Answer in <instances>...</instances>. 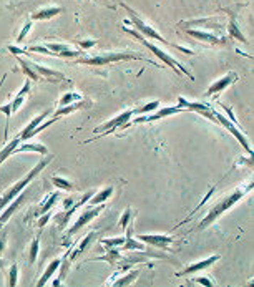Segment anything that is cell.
<instances>
[{"label": "cell", "mask_w": 254, "mask_h": 287, "mask_svg": "<svg viewBox=\"0 0 254 287\" xmlns=\"http://www.w3.org/2000/svg\"><path fill=\"white\" fill-rule=\"evenodd\" d=\"M27 198H28V191H25V193H20L19 196H17L15 199L10 202V204H8V206H5V208H3V211H2V213H0V231H2L3 224H7V221H8V219L12 218V214H14L15 211L19 209L20 206L23 204V202H25V199H27Z\"/></svg>", "instance_id": "obj_12"}, {"label": "cell", "mask_w": 254, "mask_h": 287, "mask_svg": "<svg viewBox=\"0 0 254 287\" xmlns=\"http://www.w3.org/2000/svg\"><path fill=\"white\" fill-rule=\"evenodd\" d=\"M50 181H52V184L55 188L63 189V191H71V189H73V183L65 178H60V176H52Z\"/></svg>", "instance_id": "obj_28"}, {"label": "cell", "mask_w": 254, "mask_h": 287, "mask_svg": "<svg viewBox=\"0 0 254 287\" xmlns=\"http://www.w3.org/2000/svg\"><path fill=\"white\" fill-rule=\"evenodd\" d=\"M63 12L62 7H48V8H42V10L32 14V20H50L53 17L60 15Z\"/></svg>", "instance_id": "obj_20"}, {"label": "cell", "mask_w": 254, "mask_h": 287, "mask_svg": "<svg viewBox=\"0 0 254 287\" xmlns=\"http://www.w3.org/2000/svg\"><path fill=\"white\" fill-rule=\"evenodd\" d=\"M19 63L22 65V70H23V73L27 75V78L33 80V82H40L39 75H37L35 71L32 70V66H30V65H28V60H25V58H19Z\"/></svg>", "instance_id": "obj_31"}, {"label": "cell", "mask_w": 254, "mask_h": 287, "mask_svg": "<svg viewBox=\"0 0 254 287\" xmlns=\"http://www.w3.org/2000/svg\"><path fill=\"white\" fill-rule=\"evenodd\" d=\"M19 143H20V138L19 136H15L14 140H12L10 143H7L5 146L0 150V166L3 164V161L5 159H8V156H12V153H14V150L17 146H19Z\"/></svg>", "instance_id": "obj_27"}, {"label": "cell", "mask_w": 254, "mask_h": 287, "mask_svg": "<svg viewBox=\"0 0 254 287\" xmlns=\"http://www.w3.org/2000/svg\"><path fill=\"white\" fill-rule=\"evenodd\" d=\"M28 91H30V78H27V80H25V83H23L22 90H20L19 93L15 95V98L10 101V103H12V113L19 111V110L22 108V105H23L25 98H27Z\"/></svg>", "instance_id": "obj_19"}, {"label": "cell", "mask_w": 254, "mask_h": 287, "mask_svg": "<svg viewBox=\"0 0 254 287\" xmlns=\"http://www.w3.org/2000/svg\"><path fill=\"white\" fill-rule=\"evenodd\" d=\"M83 107H90V101L80 100V101H75V103H71V105H65V107H58V108L53 111L52 118H55V120H58V118L67 116V115H70V113H75L77 110L83 108Z\"/></svg>", "instance_id": "obj_15"}, {"label": "cell", "mask_w": 254, "mask_h": 287, "mask_svg": "<svg viewBox=\"0 0 254 287\" xmlns=\"http://www.w3.org/2000/svg\"><path fill=\"white\" fill-rule=\"evenodd\" d=\"M39 249H40V239L35 238L30 244V254H28V263L33 264L37 261V256H39Z\"/></svg>", "instance_id": "obj_34"}, {"label": "cell", "mask_w": 254, "mask_h": 287, "mask_svg": "<svg viewBox=\"0 0 254 287\" xmlns=\"http://www.w3.org/2000/svg\"><path fill=\"white\" fill-rule=\"evenodd\" d=\"M121 5H123V7H125V10L130 14V19H131V22H133L135 28H137V32H138V33H141V35L145 37V39H151V40H156V42H162V44H164V45H169V47H173V48H178L180 52H185V53H188V55L191 53V55H193L191 50L181 47V45L171 44V42H168L166 39H164V37L160 35V33L156 32L155 28L151 27V25H148L146 22H143V19L138 15V12H135V10H133V8H130L128 5H125V3H121Z\"/></svg>", "instance_id": "obj_5"}, {"label": "cell", "mask_w": 254, "mask_h": 287, "mask_svg": "<svg viewBox=\"0 0 254 287\" xmlns=\"http://www.w3.org/2000/svg\"><path fill=\"white\" fill-rule=\"evenodd\" d=\"M125 243V236L121 238H113V239H101V244L105 247H121Z\"/></svg>", "instance_id": "obj_35"}, {"label": "cell", "mask_w": 254, "mask_h": 287, "mask_svg": "<svg viewBox=\"0 0 254 287\" xmlns=\"http://www.w3.org/2000/svg\"><path fill=\"white\" fill-rule=\"evenodd\" d=\"M95 238H96V231H92V233H88V234H87V238L80 241L78 247L75 249V251H73V254L70 256V261H75V259H77L78 256H82L83 252H85V251H87V249H88V246H90V244H92V241L95 239Z\"/></svg>", "instance_id": "obj_24"}, {"label": "cell", "mask_w": 254, "mask_h": 287, "mask_svg": "<svg viewBox=\"0 0 254 287\" xmlns=\"http://www.w3.org/2000/svg\"><path fill=\"white\" fill-rule=\"evenodd\" d=\"M60 264H62V259L60 257H57V259H53L52 263H50L48 265H46V269H45V272L42 274V277L39 279V282H37V287H44L46 282H48L50 279L53 277V274L60 269Z\"/></svg>", "instance_id": "obj_18"}, {"label": "cell", "mask_w": 254, "mask_h": 287, "mask_svg": "<svg viewBox=\"0 0 254 287\" xmlns=\"http://www.w3.org/2000/svg\"><path fill=\"white\" fill-rule=\"evenodd\" d=\"M28 65L32 66V70L35 71L37 75H39L40 80H42V77H45L46 82H52V83L58 82V80H62V82H65V80H67L65 75L60 73V71H57V70L46 68V66H42V65H39V63H33L30 60H28Z\"/></svg>", "instance_id": "obj_13"}, {"label": "cell", "mask_w": 254, "mask_h": 287, "mask_svg": "<svg viewBox=\"0 0 254 287\" xmlns=\"http://www.w3.org/2000/svg\"><path fill=\"white\" fill-rule=\"evenodd\" d=\"M185 32L188 33L189 37H194V39L200 42H208V44H223L224 42V39H218V37L211 35V33H206V32L191 30V28H185Z\"/></svg>", "instance_id": "obj_21"}, {"label": "cell", "mask_w": 254, "mask_h": 287, "mask_svg": "<svg viewBox=\"0 0 254 287\" xmlns=\"http://www.w3.org/2000/svg\"><path fill=\"white\" fill-rule=\"evenodd\" d=\"M143 244L138 243V239H133V222L126 226V234H125V243L121 246V251H143Z\"/></svg>", "instance_id": "obj_17"}, {"label": "cell", "mask_w": 254, "mask_h": 287, "mask_svg": "<svg viewBox=\"0 0 254 287\" xmlns=\"http://www.w3.org/2000/svg\"><path fill=\"white\" fill-rule=\"evenodd\" d=\"M133 211H131V208H126L123 211V214H121V218H120V221H118V226L121 227V229H126V226L130 224V219L133 218Z\"/></svg>", "instance_id": "obj_36"}, {"label": "cell", "mask_w": 254, "mask_h": 287, "mask_svg": "<svg viewBox=\"0 0 254 287\" xmlns=\"http://www.w3.org/2000/svg\"><path fill=\"white\" fill-rule=\"evenodd\" d=\"M46 116H48V113L45 111V113H40L39 116H35V118H33V120L30 121V123H28V125L25 126V128L22 130V132H20V134H17V136L20 138V141H27V140H32V132H33V130H35L37 126H39V125L42 123V121L45 120Z\"/></svg>", "instance_id": "obj_16"}, {"label": "cell", "mask_w": 254, "mask_h": 287, "mask_svg": "<svg viewBox=\"0 0 254 287\" xmlns=\"http://www.w3.org/2000/svg\"><path fill=\"white\" fill-rule=\"evenodd\" d=\"M103 209H105V204H96V206H92V208L85 209L83 213H80V216H78L77 221H75V224L71 226L69 231H67V234H69V236L77 234L78 231L82 229V227H85L87 224H90L92 219H95Z\"/></svg>", "instance_id": "obj_8"}, {"label": "cell", "mask_w": 254, "mask_h": 287, "mask_svg": "<svg viewBox=\"0 0 254 287\" xmlns=\"http://www.w3.org/2000/svg\"><path fill=\"white\" fill-rule=\"evenodd\" d=\"M126 62V60H143L146 63H151L153 65V62L151 60H146L145 57H141V53H137V52H110V53H98L95 55V57H90V58H80L78 63H82V65H90V66H108L112 65V63H116V62Z\"/></svg>", "instance_id": "obj_4"}, {"label": "cell", "mask_w": 254, "mask_h": 287, "mask_svg": "<svg viewBox=\"0 0 254 287\" xmlns=\"http://www.w3.org/2000/svg\"><path fill=\"white\" fill-rule=\"evenodd\" d=\"M19 153H39L46 156L48 155V148L42 145V143H32L30 140H27V141H20L12 155H19Z\"/></svg>", "instance_id": "obj_14"}, {"label": "cell", "mask_w": 254, "mask_h": 287, "mask_svg": "<svg viewBox=\"0 0 254 287\" xmlns=\"http://www.w3.org/2000/svg\"><path fill=\"white\" fill-rule=\"evenodd\" d=\"M7 246V231H0V254Z\"/></svg>", "instance_id": "obj_42"}, {"label": "cell", "mask_w": 254, "mask_h": 287, "mask_svg": "<svg viewBox=\"0 0 254 287\" xmlns=\"http://www.w3.org/2000/svg\"><path fill=\"white\" fill-rule=\"evenodd\" d=\"M53 158H55L53 155H46V156H44V158H42L40 161L37 163L35 166H33L32 170L28 171L27 175H25L22 179H19V181H17V183H14V184H12V186L8 188L7 191L2 194V196H0V213H2V211H3V208H5V206H8V204H10V202L14 201L15 198L19 196V194L22 193L23 189L28 186V183H30V181H33V179H35L37 176H39L40 173L44 171L45 168L48 166V164L53 161Z\"/></svg>", "instance_id": "obj_2"}, {"label": "cell", "mask_w": 254, "mask_h": 287, "mask_svg": "<svg viewBox=\"0 0 254 287\" xmlns=\"http://www.w3.org/2000/svg\"><path fill=\"white\" fill-rule=\"evenodd\" d=\"M181 111H185V108H181L180 105H178V107L156 108L155 113H150V115H137L135 120H130V123H151V121H158V120H162V118L176 115V113H181Z\"/></svg>", "instance_id": "obj_7"}, {"label": "cell", "mask_w": 254, "mask_h": 287, "mask_svg": "<svg viewBox=\"0 0 254 287\" xmlns=\"http://www.w3.org/2000/svg\"><path fill=\"white\" fill-rule=\"evenodd\" d=\"M113 186H108V188H105V189H101V191L98 193H93V196L88 199V204L90 206H96V204H105V201H108V198L113 194Z\"/></svg>", "instance_id": "obj_22"}, {"label": "cell", "mask_w": 254, "mask_h": 287, "mask_svg": "<svg viewBox=\"0 0 254 287\" xmlns=\"http://www.w3.org/2000/svg\"><path fill=\"white\" fill-rule=\"evenodd\" d=\"M253 186H254V183L251 181V183H248V184H244V186H238L236 189H232L231 193H228L226 196L221 198L216 204L208 211V214H206L205 218L201 219V222L198 224V229H206V227H209L213 222L218 221L219 218L223 216L226 211H230L232 206H236L238 202L243 199L246 194H249L253 191Z\"/></svg>", "instance_id": "obj_1"}, {"label": "cell", "mask_w": 254, "mask_h": 287, "mask_svg": "<svg viewBox=\"0 0 254 287\" xmlns=\"http://www.w3.org/2000/svg\"><path fill=\"white\" fill-rule=\"evenodd\" d=\"M58 196H60L58 193L48 194V196H46L45 199H44V202H42L40 208L37 209V214H35V216H42V214H45V213H50V209H52V206L55 204V202H57Z\"/></svg>", "instance_id": "obj_26"}, {"label": "cell", "mask_w": 254, "mask_h": 287, "mask_svg": "<svg viewBox=\"0 0 254 287\" xmlns=\"http://www.w3.org/2000/svg\"><path fill=\"white\" fill-rule=\"evenodd\" d=\"M73 204H75V199H73V198H67V199H63V208H65V211L69 209V208H71Z\"/></svg>", "instance_id": "obj_45"}, {"label": "cell", "mask_w": 254, "mask_h": 287, "mask_svg": "<svg viewBox=\"0 0 254 287\" xmlns=\"http://www.w3.org/2000/svg\"><path fill=\"white\" fill-rule=\"evenodd\" d=\"M123 259V254H120V251H116V247H107L105 251V256L95 257L93 261H107L110 265H116L118 261Z\"/></svg>", "instance_id": "obj_23"}, {"label": "cell", "mask_w": 254, "mask_h": 287, "mask_svg": "<svg viewBox=\"0 0 254 287\" xmlns=\"http://www.w3.org/2000/svg\"><path fill=\"white\" fill-rule=\"evenodd\" d=\"M230 35L231 37H234V39H238L239 42H243V44H246V37L241 33V30H239V27H238V23L234 22V20H231L230 22Z\"/></svg>", "instance_id": "obj_33"}, {"label": "cell", "mask_w": 254, "mask_h": 287, "mask_svg": "<svg viewBox=\"0 0 254 287\" xmlns=\"http://www.w3.org/2000/svg\"><path fill=\"white\" fill-rule=\"evenodd\" d=\"M5 78H7V75H3V77H2V80H0V88H2L3 82H5Z\"/></svg>", "instance_id": "obj_47"}, {"label": "cell", "mask_w": 254, "mask_h": 287, "mask_svg": "<svg viewBox=\"0 0 254 287\" xmlns=\"http://www.w3.org/2000/svg\"><path fill=\"white\" fill-rule=\"evenodd\" d=\"M78 44L80 45H82V48H85V50H87V48H90V47H93V45H95L96 44V42L95 40H87V42H78Z\"/></svg>", "instance_id": "obj_46"}, {"label": "cell", "mask_w": 254, "mask_h": 287, "mask_svg": "<svg viewBox=\"0 0 254 287\" xmlns=\"http://www.w3.org/2000/svg\"><path fill=\"white\" fill-rule=\"evenodd\" d=\"M27 52H37V53H44V55H48V57H55V53L52 50H48L46 47H40V45H35V47H30L27 50Z\"/></svg>", "instance_id": "obj_40"}, {"label": "cell", "mask_w": 254, "mask_h": 287, "mask_svg": "<svg viewBox=\"0 0 254 287\" xmlns=\"http://www.w3.org/2000/svg\"><path fill=\"white\" fill-rule=\"evenodd\" d=\"M135 116L133 110H126V111L120 113V115H116L115 118H112V120L105 121L103 125L96 126L95 130H93V133L98 134V133H103V134H110L112 132H115L116 128H125L126 125L130 123V120Z\"/></svg>", "instance_id": "obj_6"}, {"label": "cell", "mask_w": 254, "mask_h": 287, "mask_svg": "<svg viewBox=\"0 0 254 287\" xmlns=\"http://www.w3.org/2000/svg\"><path fill=\"white\" fill-rule=\"evenodd\" d=\"M8 286L10 287H15L17 286V281H19V264H12L10 267H8Z\"/></svg>", "instance_id": "obj_32"}, {"label": "cell", "mask_w": 254, "mask_h": 287, "mask_svg": "<svg viewBox=\"0 0 254 287\" xmlns=\"http://www.w3.org/2000/svg\"><path fill=\"white\" fill-rule=\"evenodd\" d=\"M83 100V96L77 93V91H71V93H65L62 96L60 100H58V107H65V105H71L75 103V101H80Z\"/></svg>", "instance_id": "obj_29"}, {"label": "cell", "mask_w": 254, "mask_h": 287, "mask_svg": "<svg viewBox=\"0 0 254 287\" xmlns=\"http://www.w3.org/2000/svg\"><path fill=\"white\" fill-rule=\"evenodd\" d=\"M0 111L7 115V123H5V138H7V134H8V121H10V116H12V103H10V101H8L7 105H2V107H0Z\"/></svg>", "instance_id": "obj_38"}, {"label": "cell", "mask_w": 254, "mask_h": 287, "mask_svg": "<svg viewBox=\"0 0 254 287\" xmlns=\"http://www.w3.org/2000/svg\"><path fill=\"white\" fill-rule=\"evenodd\" d=\"M137 239L143 241V243H146V244H150V246L164 249V251H168L169 244L175 241L173 236H166V234H138Z\"/></svg>", "instance_id": "obj_11"}, {"label": "cell", "mask_w": 254, "mask_h": 287, "mask_svg": "<svg viewBox=\"0 0 254 287\" xmlns=\"http://www.w3.org/2000/svg\"><path fill=\"white\" fill-rule=\"evenodd\" d=\"M123 32L130 33L131 37H135V39H137V40L139 42V44L143 45V47L150 50V52L153 53V55H156V57H158L160 60H162V62L164 63V65L168 66V68H171L173 71H176V73H183V75H186V77H188V78L194 80L193 73H191V71H189L188 68H185V65H181V63L178 62V60H175V58H173L171 55L166 53V52H164V50H162L160 47H156L155 44H151V42H148V39H145V37H143L141 33H138L137 30H131V28H123Z\"/></svg>", "instance_id": "obj_3"}, {"label": "cell", "mask_w": 254, "mask_h": 287, "mask_svg": "<svg viewBox=\"0 0 254 287\" xmlns=\"http://www.w3.org/2000/svg\"><path fill=\"white\" fill-rule=\"evenodd\" d=\"M50 218H52V216H50V213H45V214H42V216H40V219H39V222H37V226H39V227H44V226L46 224V222L50 221Z\"/></svg>", "instance_id": "obj_43"}, {"label": "cell", "mask_w": 254, "mask_h": 287, "mask_svg": "<svg viewBox=\"0 0 254 287\" xmlns=\"http://www.w3.org/2000/svg\"><path fill=\"white\" fill-rule=\"evenodd\" d=\"M193 282H194V284H200V286H206V287H213L214 284H213V282H211L209 279H208V277H193V279H191Z\"/></svg>", "instance_id": "obj_41"}, {"label": "cell", "mask_w": 254, "mask_h": 287, "mask_svg": "<svg viewBox=\"0 0 254 287\" xmlns=\"http://www.w3.org/2000/svg\"><path fill=\"white\" fill-rule=\"evenodd\" d=\"M238 73L236 71H230V73H226L224 77H221L219 80H216V82H213L209 85V88L206 90V95H209V96H214V95H218V93H221L223 90H226L228 87L232 85V83H236L238 82Z\"/></svg>", "instance_id": "obj_10"}, {"label": "cell", "mask_w": 254, "mask_h": 287, "mask_svg": "<svg viewBox=\"0 0 254 287\" xmlns=\"http://www.w3.org/2000/svg\"><path fill=\"white\" fill-rule=\"evenodd\" d=\"M219 259H221V256H219V254L209 256V257H206V259H203V261H198V263H193V264L186 265L185 269H181V271L176 272L175 276L176 277H185V276H189V274H196L200 271H205V269L211 267V265H213L214 263H218Z\"/></svg>", "instance_id": "obj_9"}, {"label": "cell", "mask_w": 254, "mask_h": 287, "mask_svg": "<svg viewBox=\"0 0 254 287\" xmlns=\"http://www.w3.org/2000/svg\"><path fill=\"white\" fill-rule=\"evenodd\" d=\"M8 52H12L14 55H17V57H19V55H23V53H28L27 50H22V48H19V47H15V45H8Z\"/></svg>", "instance_id": "obj_44"}, {"label": "cell", "mask_w": 254, "mask_h": 287, "mask_svg": "<svg viewBox=\"0 0 254 287\" xmlns=\"http://www.w3.org/2000/svg\"><path fill=\"white\" fill-rule=\"evenodd\" d=\"M45 47L48 48V50H52V52L55 53V57H58V53L70 50L69 45H63V44H45Z\"/></svg>", "instance_id": "obj_37"}, {"label": "cell", "mask_w": 254, "mask_h": 287, "mask_svg": "<svg viewBox=\"0 0 254 287\" xmlns=\"http://www.w3.org/2000/svg\"><path fill=\"white\" fill-rule=\"evenodd\" d=\"M30 30H32V20H28V22L22 27V32L19 33V37H17V44L23 42V40H25V37H27L28 33H30Z\"/></svg>", "instance_id": "obj_39"}, {"label": "cell", "mask_w": 254, "mask_h": 287, "mask_svg": "<svg viewBox=\"0 0 254 287\" xmlns=\"http://www.w3.org/2000/svg\"><path fill=\"white\" fill-rule=\"evenodd\" d=\"M141 269H143V267H137V269H133V271H130L128 274H126V276H121L118 281H115V282H110V286H115V287H125V286L133 284V281H135V279H138V276H139V272H141Z\"/></svg>", "instance_id": "obj_25"}, {"label": "cell", "mask_w": 254, "mask_h": 287, "mask_svg": "<svg viewBox=\"0 0 254 287\" xmlns=\"http://www.w3.org/2000/svg\"><path fill=\"white\" fill-rule=\"evenodd\" d=\"M156 108H160V101H158V100L150 101V103L143 105V107H139V108H135V110H133V113H135V116H137V115H146V113L155 111Z\"/></svg>", "instance_id": "obj_30"}]
</instances>
